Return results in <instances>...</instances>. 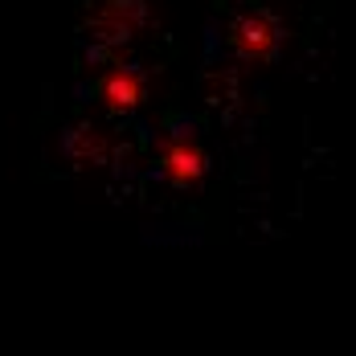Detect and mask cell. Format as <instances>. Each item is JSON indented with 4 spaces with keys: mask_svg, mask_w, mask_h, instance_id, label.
<instances>
[{
    "mask_svg": "<svg viewBox=\"0 0 356 356\" xmlns=\"http://www.w3.org/2000/svg\"><path fill=\"white\" fill-rule=\"evenodd\" d=\"M275 41H279V33H275V25L266 17H242L234 25V49H238V58L262 62V58H270Z\"/></svg>",
    "mask_w": 356,
    "mask_h": 356,
    "instance_id": "cell-4",
    "label": "cell"
},
{
    "mask_svg": "<svg viewBox=\"0 0 356 356\" xmlns=\"http://www.w3.org/2000/svg\"><path fill=\"white\" fill-rule=\"evenodd\" d=\"M205 172H209V156L193 136L177 131L160 143V177L172 188H197L205 180Z\"/></svg>",
    "mask_w": 356,
    "mask_h": 356,
    "instance_id": "cell-1",
    "label": "cell"
},
{
    "mask_svg": "<svg viewBox=\"0 0 356 356\" xmlns=\"http://www.w3.org/2000/svg\"><path fill=\"white\" fill-rule=\"evenodd\" d=\"M143 21H147L143 0H99V8L90 17V29L103 41H123V37L136 33Z\"/></svg>",
    "mask_w": 356,
    "mask_h": 356,
    "instance_id": "cell-3",
    "label": "cell"
},
{
    "mask_svg": "<svg viewBox=\"0 0 356 356\" xmlns=\"http://www.w3.org/2000/svg\"><path fill=\"white\" fill-rule=\"evenodd\" d=\"M147 95V78H143L136 66H111L103 78H99V103L115 115H127L136 111Z\"/></svg>",
    "mask_w": 356,
    "mask_h": 356,
    "instance_id": "cell-2",
    "label": "cell"
}]
</instances>
